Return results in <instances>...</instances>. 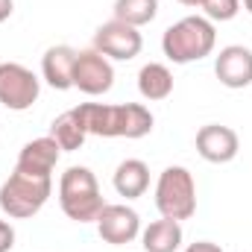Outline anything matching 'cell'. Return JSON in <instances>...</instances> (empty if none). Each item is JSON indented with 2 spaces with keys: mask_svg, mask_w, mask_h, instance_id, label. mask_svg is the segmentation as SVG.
Returning a JSON list of instances; mask_svg holds the SVG:
<instances>
[{
  "mask_svg": "<svg viewBox=\"0 0 252 252\" xmlns=\"http://www.w3.org/2000/svg\"><path fill=\"white\" fill-rule=\"evenodd\" d=\"M241 150V138L232 126L223 124H205L196 132V153L199 158H205L208 164H229L238 158Z\"/></svg>",
  "mask_w": 252,
  "mask_h": 252,
  "instance_id": "cell-10",
  "label": "cell"
},
{
  "mask_svg": "<svg viewBox=\"0 0 252 252\" xmlns=\"http://www.w3.org/2000/svg\"><path fill=\"white\" fill-rule=\"evenodd\" d=\"M156 208L167 220H190L196 214V182L182 164H170L158 173L156 182Z\"/></svg>",
  "mask_w": 252,
  "mask_h": 252,
  "instance_id": "cell-5",
  "label": "cell"
},
{
  "mask_svg": "<svg viewBox=\"0 0 252 252\" xmlns=\"http://www.w3.org/2000/svg\"><path fill=\"white\" fill-rule=\"evenodd\" d=\"M50 193H53V176L12 170V176L0 185V208L12 220H27L47 205Z\"/></svg>",
  "mask_w": 252,
  "mask_h": 252,
  "instance_id": "cell-4",
  "label": "cell"
},
{
  "mask_svg": "<svg viewBox=\"0 0 252 252\" xmlns=\"http://www.w3.org/2000/svg\"><path fill=\"white\" fill-rule=\"evenodd\" d=\"M244 9H247V12L252 15V0H244Z\"/></svg>",
  "mask_w": 252,
  "mask_h": 252,
  "instance_id": "cell-24",
  "label": "cell"
},
{
  "mask_svg": "<svg viewBox=\"0 0 252 252\" xmlns=\"http://www.w3.org/2000/svg\"><path fill=\"white\" fill-rule=\"evenodd\" d=\"M59 144L44 135V138H32L21 147L18 153V161H15V170H24V173H35V176H53L56 164H59Z\"/></svg>",
  "mask_w": 252,
  "mask_h": 252,
  "instance_id": "cell-12",
  "label": "cell"
},
{
  "mask_svg": "<svg viewBox=\"0 0 252 252\" xmlns=\"http://www.w3.org/2000/svg\"><path fill=\"white\" fill-rule=\"evenodd\" d=\"M50 138L59 144V150H62V153H73V150H79V147L85 144L88 129H85V124H82V118H79L76 106H73V109H67V112H62V115L50 124Z\"/></svg>",
  "mask_w": 252,
  "mask_h": 252,
  "instance_id": "cell-17",
  "label": "cell"
},
{
  "mask_svg": "<svg viewBox=\"0 0 252 252\" xmlns=\"http://www.w3.org/2000/svg\"><path fill=\"white\" fill-rule=\"evenodd\" d=\"M202 12H205V18L214 24V21H232L238 12H241V0H205L202 3Z\"/></svg>",
  "mask_w": 252,
  "mask_h": 252,
  "instance_id": "cell-19",
  "label": "cell"
},
{
  "mask_svg": "<svg viewBox=\"0 0 252 252\" xmlns=\"http://www.w3.org/2000/svg\"><path fill=\"white\" fill-rule=\"evenodd\" d=\"M88 135L138 141L153 132V112L141 103H79L76 106Z\"/></svg>",
  "mask_w": 252,
  "mask_h": 252,
  "instance_id": "cell-1",
  "label": "cell"
},
{
  "mask_svg": "<svg viewBox=\"0 0 252 252\" xmlns=\"http://www.w3.org/2000/svg\"><path fill=\"white\" fill-rule=\"evenodd\" d=\"M97 235L112 247H126L135 238H141V217L124 202H106V208L97 217Z\"/></svg>",
  "mask_w": 252,
  "mask_h": 252,
  "instance_id": "cell-9",
  "label": "cell"
},
{
  "mask_svg": "<svg viewBox=\"0 0 252 252\" xmlns=\"http://www.w3.org/2000/svg\"><path fill=\"white\" fill-rule=\"evenodd\" d=\"M76 53L73 47L67 44H56V47H47V53L41 56V76L50 88L56 91H67L73 88V64H76Z\"/></svg>",
  "mask_w": 252,
  "mask_h": 252,
  "instance_id": "cell-13",
  "label": "cell"
},
{
  "mask_svg": "<svg viewBox=\"0 0 252 252\" xmlns=\"http://www.w3.org/2000/svg\"><path fill=\"white\" fill-rule=\"evenodd\" d=\"M182 223L179 220H156L147 229H141V247L144 252H176L182 247Z\"/></svg>",
  "mask_w": 252,
  "mask_h": 252,
  "instance_id": "cell-15",
  "label": "cell"
},
{
  "mask_svg": "<svg viewBox=\"0 0 252 252\" xmlns=\"http://www.w3.org/2000/svg\"><path fill=\"white\" fill-rule=\"evenodd\" d=\"M12 247H15V229H12V223L0 220V252H9Z\"/></svg>",
  "mask_w": 252,
  "mask_h": 252,
  "instance_id": "cell-20",
  "label": "cell"
},
{
  "mask_svg": "<svg viewBox=\"0 0 252 252\" xmlns=\"http://www.w3.org/2000/svg\"><path fill=\"white\" fill-rule=\"evenodd\" d=\"M214 76L220 79V85H226L232 91L252 85V50L244 44L223 47L214 59Z\"/></svg>",
  "mask_w": 252,
  "mask_h": 252,
  "instance_id": "cell-11",
  "label": "cell"
},
{
  "mask_svg": "<svg viewBox=\"0 0 252 252\" xmlns=\"http://www.w3.org/2000/svg\"><path fill=\"white\" fill-rule=\"evenodd\" d=\"M112 185L126 199L144 196L147 188H150V167H147V161H141V158H126V161H121L118 170H115V176H112Z\"/></svg>",
  "mask_w": 252,
  "mask_h": 252,
  "instance_id": "cell-14",
  "label": "cell"
},
{
  "mask_svg": "<svg viewBox=\"0 0 252 252\" xmlns=\"http://www.w3.org/2000/svg\"><path fill=\"white\" fill-rule=\"evenodd\" d=\"M179 3H182V6H188V9H202V3H205V0H179Z\"/></svg>",
  "mask_w": 252,
  "mask_h": 252,
  "instance_id": "cell-23",
  "label": "cell"
},
{
  "mask_svg": "<svg viewBox=\"0 0 252 252\" xmlns=\"http://www.w3.org/2000/svg\"><path fill=\"white\" fill-rule=\"evenodd\" d=\"M41 94V79L21 62L0 64V106L9 112H27Z\"/></svg>",
  "mask_w": 252,
  "mask_h": 252,
  "instance_id": "cell-6",
  "label": "cell"
},
{
  "mask_svg": "<svg viewBox=\"0 0 252 252\" xmlns=\"http://www.w3.org/2000/svg\"><path fill=\"white\" fill-rule=\"evenodd\" d=\"M12 12H15V0H0V24H3V21H9V18H12Z\"/></svg>",
  "mask_w": 252,
  "mask_h": 252,
  "instance_id": "cell-22",
  "label": "cell"
},
{
  "mask_svg": "<svg viewBox=\"0 0 252 252\" xmlns=\"http://www.w3.org/2000/svg\"><path fill=\"white\" fill-rule=\"evenodd\" d=\"M138 91L150 103L167 100L173 94V73H170V67L161 62H147L138 70Z\"/></svg>",
  "mask_w": 252,
  "mask_h": 252,
  "instance_id": "cell-16",
  "label": "cell"
},
{
  "mask_svg": "<svg viewBox=\"0 0 252 252\" xmlns=\"http://www.w3.org/2000/svg\"><path fill=\"white\" fill-rule=\"evenodd\" d=\"M214 44H217V30L202 15H188V18L170 24L161 35V50L173 64L199 62V59L211 56Z\"/></svg>",
  "mask_w": 252,
  "mask_h": 252,
  "instance_id": "cell-2",
  "label": "cell"
},
{
  "mask_svg": "<svg viewBox=\"0 0 252 252\" xmlns=\"http://www.w3.org/2000/svg\"><path fill=\"white\" fill-rule=\"evenodd\" d=\"M185 252H223L217 244H211V241H196V244H188Z\"/></svg>",
  "mask_w": 252,
  "mask_h": 252,
  "instance_id": "cell-21",
  "label": "cell"
},
{
  "mask_svg": "<svg viewBox=\"0 0 252 252\" xmlns=\"http://www.w3.org/2000/svg\"><path fill=\"white\" fill-rule=\"evenodd\" d=\"M144 47V38L135 27L121 24V21H106L97 27L94 32V50H100L106 59H115V62H129L141 53Z\"/></svg>",
  "mask_w": 252,
  "mask_h": 252,
  "instance_id": "cell-8",
  "label": "cell"
},
{
  "mask_svg": "<svg viewBox=\"0 0 252 252\" xmlns=\"http://www.w3.org/2000/svg\"><path fill=\"white\" fill-rule=\"evenodd\" d=\"M112 12H115V21L141 30V27H147V24L156 21L158 0H115V9Z\"/></svg>",
  "mask_w": 252,
  "mask_h": 252,
  "instance_id": "cell-18",
  "label": "cell"
},
{
  "mask_svg": "<svg viewBox=\"0 0 252 252\" xmlns=\"http://www.w3.org/2000/svg\"><path fill=\"white\" fill-rule=\"evenodd\" d=\"M115 85V67L112 59H106L100 50H79L73 64V88H79L88 97L109 94Z\"/></svg>",
  "mask_w": 252,
  "mask_h": 252,
  "instance_id": "cell-7",
  "label": "cell"
},
{
  "mask_svg": "<svg viewBox=\"0 0 252 252\" xmlns=\"http://www.w3.org/2000/svg\"><path fill=\"white\" fill-rule=\"evenodd\" d=\"M59 205L64 217L73 223H97L100 211L106 208V199L91 167L73 164L59 176Z\"/></svg>",
  "mask_w": 252,
  "mask_h": 252,
  "instance_id": "cell-3",
  "label": "cell"
}]
</instances>
